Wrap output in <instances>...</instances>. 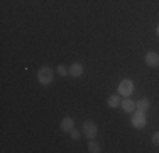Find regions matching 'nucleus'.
Listing matches in <instances>:
<instances>
[{"mask_svg": "<svg viewBox=\"0 0 159 153\" xmlns=\"http://www.w3.org/2000/svg\"><path fill=\"white\" fill-rule=\"evenodd\" d=\"M58 73L59 75H66V73H70V72H68L64 67H58Z\"/></svg>", "mask_w": 159, "mask_h": 153, "instance_id": "obj_13", "label": "nucleus"}, {"mask_svg": "<svg viewBox=\"0 0 159 153\" xmlns=\"http://www.w3.org/2000/svg\"><path fill=\"white\" fill-rule=\"evenodd\" d=\"M152 143H154V145H159V131H156V133L152 135Z\"/></svg>", "mask_w": 159, "mask_h": 153, "instance_id": "obj_12", "label": "nucleus"}, {"mask_svg": "<svg viewBox=\"0 0 159 153\" xmlns=\"http://www.w3.org/2000/svg\"><path fill=\"white\" fill-rule=\"evenodd\" d=\"M132 92H134V83H132V80H122L119 85V94L120 95H130Z\"/></svg>", "mask_w": 159, "mask_h": 153, "instance_id": "obj_3", "label": "nucleus"}, {"mask_svg": "<svg viewBox=\"0 0 159 153\" xmlns=\"http://www.w3.org/2000/svg\"><path fill=\"white\" fill-rule=\"evenodd\" d=\"M73 126H75V122L71 117H64L63 122H61V129L63 131H73Z\"/></svg>", "mask_w": 159, "mask_h": 153, "instance_id": "obj_7", "label": "nucleus"}, {"mask_svg": "<svg viewBox=\"0 0 159 153\" xmlns=\"http://www.w3.org/2000/svg\"><path fill=\"white\" fill-rule=\"evenodd\" d=\"M135 109L141 111V112H146V111L149 109V101H147V99H141L139 102H135Z\"/></svg>", "mask_w": 159, "mask_h": 153, "instance_id": "obj_9", "label": "nucleus"}, {"mask_svg": "<svg viewBox=\"0 0 159 153\" xmlns=\"http://www.w3.org/2000/svg\"><path fill=\"white\" fill-rule=\"evenodd\" d=\"M132 126L137 129H141L146 126V116H144V112L141 111H135L134 114H132Z\"/></svg>", "mask_w": 159, "mask_h": 153, "instance_id": "obj_2", "label": "nucleus"}, {"mask_svg": "<svg viewBox=\"0 0 159 153\" xmlns=\"http://www.w3.org/2000/svg\"><path fill=\"white\" fill-rule=\"evenodd\" d=\"M68 72H70V75H73V76H80L83 73V67L80 63H75V65H71V67H70V70H68Z\"/></svg>", "mask_w": 159, "mask_h": 153, "instance_id": "obj_8", "label": "nucleus"}, {"mask_svg": "<svg viewBox=\"0 0 159 153\" xmlns=\"http://www.w3.org/2000/svg\"><path fill=\"white\" fill-rule=\"evenodd\" d=\"M37 78H39V82L43 83V85H49V83L52 82V70L48 67L41 68L39 73H37Z\"/></svg>", "mask_w": 159, "mask_h": 153, "instance_id": "obj_1", "label": "nucleus"}, {"mask_svg": "<svg viewBox=\"0 0 159 153\" xmlns=\"http://www.w3.org/2000/svg\"><path fill=\"white\" fill-rule=\"evenodd\" d=\"M157 36H159V27H157Z\"/></svg>", "mask_w": 159, "mask_h": 153, "instance_id": "obj_15", "label": "nucleus"}, {"mask_svg": "<svg viewBox=\"0 0 159 153\" xmlns=\"http://www.w3.org/2000/svg\"><path fill=\"white\" fill-rule=\"evenodd\" d=\"M146 63L149 65V67H157V65H159V55H157V53H154V51L147 53V55H146Z\"/></svg>", "mask_w": 159, "mask_h": 153, "instance_id": "obj_5", "label": "nucleus"}, {"mask_svg": "<svg viewBox=\"0 0 159 153\" xmlns=\"http://www.w3.org/2000/svg\"><path fill=\"white\" fill-rule=\"evenodd\" d=\"M83 131H85V135L90 138V140H93V138L97 136V124L92 121H86L85 124H83Z\"/></svg>", "mask_w": 159, "mask_h": 153, "instance_id": "obj_4", "label": "nucleus"}, {"mask_svg": "<svg viewBox=\"0 0 159 153\" xmlns=\"http://www.w3.org/2000/svg\"><path fill=\"white\" fill-rule=\"evenodd\" d=\"M122 109L125 111V112H134L135 111V102L132 101V99H125V101H122Z\"/></svg>", "mask_w": 159, "mask_h": 153, "instance_id": "obj_6", "label": "nucleus"}, {"mask_svg": "<svg viewBox=\"0 0 159 153\" xmlns=\"http://www.w3.org/2000/svg\"><path fill=\"white\" fill-rule=\"evenodd\" d=\"M88 150L92 151V153H98V151H100V145H98L97 141L90 140V145H88Z\"/></svg>", "mask_w": 159, "mask_h": 153, "instance_id": "obj_10", "label": "nucleus"}, {"mask_svg": "<svg viewBox=\"0 0 159 153\" xmlns=\"http://www.w3.org/2000/svg\"><path fill=\"white\" fill-rule=\"evenodd\" d=\"M71 138H73V140H78V138H80V133L73 129V131H71Z\"/></svg>", "mask_w": 159, "mask_h": 153, "instance_id": "obj_14", "label": "nucleus"}, {"mask_svg": "<svg viewBox=\"0 0 159 153\" xmlns=\"http://www.w3.org/2000/svg\"><path fill=\"white\" fill-rule=\"evenodd\" d=\"M108 106H110V107H117V106H119V95H112V97L108 99Z\"/></svg>", "mask_w": 159, "mask_h": 153, "instance_id": "obj_11", "label": "nucleus"}]
</instances>
